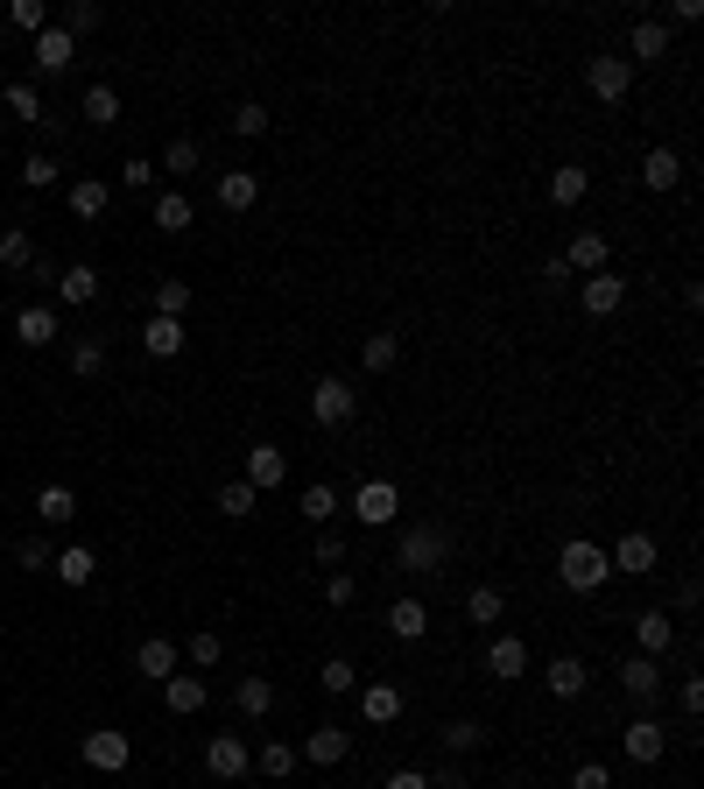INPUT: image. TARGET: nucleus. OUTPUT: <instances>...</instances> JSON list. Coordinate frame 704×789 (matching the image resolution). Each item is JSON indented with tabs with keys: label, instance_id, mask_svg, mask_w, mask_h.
Listing matches in <instances>:
<instances>
[{
	"label": "nucleus",
	"instance_id": "f257e3e1",
	"mask_svg": "<svg viewBox=\"0 0 704 789\" xmlns=\"http://www.w3.org/2000/svg\"><path fill=\"white\" fill-rule=\"evenodd\" d=\"M444 557H452V529H437V522H409L395 535V564L409 578H430V571H444Z\"/></svg>",
	"mask_w": 704,
	"mask_h": 789
},
{
	"label": "nucleus",
	"instance_id": "f03ea898",
	"mask_svg": "<svg viewBox=\"0 0 704 789\" xmlns=\"http://www.w3.org/2000/svg\"><path fill=\"white\" fill-rule=\"evenodd\" d=\"M606 571H613V564H606V550L585 543V535H571V543L557 550V578H564L571 592H598V585H606Z\"/></svg>",
	"mask_w": 704,
	"mask_h": 789
},
{
	"label": "nucleus",
	"instance_id": "7ed1b4c3",
	"mask_svg": "<svg viewBox=\"0 0 704 789\" xmlns=\"http://www.w3.org/2000/svg\"><path fill=\"white\" fill-rule=\"evenodd\" d=\"M353 522H367V529H387L402 515V494H395V480H367V486H353Z\"/></svg>",
	"mask_w": 704,
	"mask_h": 789
},
{
	"label": "nucleus",
	"instance_id": "20e7f679",
	"mask_svg": "<svg viewBox=\"0 0 704 789\" xmlns=\"http://www.w3.org/2000/svg\"><path fill=\"white\" fill-rule=\"evenodd\" d=\"M353 409H359V395H353V381H338V374H324L318 389H310V416H318L324 430H338V423H353Z\"/></svg>",
	"mask_w": 704,
	"mask_h": 789
},
{
	"label": "nucleus",
	"instance_id": "39448f33",
	"mask_svg": "<svg viewBox=\"0 0 704 789\" xmlns=\"http://www.w3.org/2000/svg\"><path fill=\"white\" fill-rule=\"evenodd\" d=\"M585 85H592V99L620 107V99L634 93V64H627V57H592V64H585Z\"/></svg>",
	"mask_w": 704,
	"mask_h": 789
},
{
	"label": "nucleus",
	"instance_id": "423d86ee",
	"mask_svg": "<svg viewBox=\"0 0 704 789\" xmlns=\"http://www.w3.org/2000/svg\"><path fill=\"white\" fill-rule=\"evenodd\" d=\"M606 564H613V571H627V578H649L655 564H663V550H655V535H649V529H627L620 543H613V557H606Z\"/></svg>",
	"mask_w": 704,
	"mask_h": 789
},
{
	"label": "nucleus",
	"instance_id": "0eeeda50",
	"mask_svg": "<svg viewBox=\"0 0 704 789\" xmlns=\"http://www.w3.org/2000/svg\"><path fill=\"white\" fill-rule=\"evenodd\" d=\"M78 754H85V768H99V776H120V768L134 762L127 733H107V726H99V733H85V740H78Z\"/></svg>",
	"mask_w": 704,
	"mask_h": 789
},
{
	"label": "nucleus",
	"instance_id": "6e6552de",
	"mask_svg": "<svg viewBox=\"0 0 704 789\" xmlns=\"http://www.w3.org/2000/svg\"><path fill=\"white\" fill-rule=\"evenodd\" d=\"M205 768H212L219 782H239V776H247V768H254L247 740H239V733H212V740H205Z\"/></svg>",
	"mask_w": 704,
	"mask_h": 789
},
{
	"label": "nucleus",
	"instance_id": "1a4fd4ad",
	"mask_svg": "<svg viewBox=\"0 0 704 789\" xmlns=\"http://www.w3.org/2000/svg\"><path fill=\"white\" fill-rule=\"evenodd\" d=\"M239 480H247L254 494H275V486L289 480V452H282V444H254V452H247V472H239Z\"/></svg>",
	"mask_w": 704,
	"mask_h": 789
},
{
	"label": "nucleus",
	"instance_id": "9d476101",
	"mask_svg": "<svg viewBox=\"0 0 704 789\" xmlns=\"http://www.w3.org/2000/svg\"><path fill=\"white\" fill-rule=\"evenodd\" d=\"M346 754H353V733H346V726H332V719H324L318 733H304V748H296V762H318V768H338V762H346Z\"/></svg>",
	"mask_w": 704,
	"mask_h": 789
},
{
	"label": "nucleus",
	"instance_id": "9b49d317",
	"mask_svg": "<svg viewBox=\"0 0 704 789\" xmlns=\"http://www.w3.org/2000/svg\"><path fill=\"white\" fill-rule=\"evenodd\" d=\"M669 57V28H663V14H641L634 28H627V64H663Z\"/></svg>",
	"mask_w": 704,
	"mask_h": 789
},
{
	"label": "nucleus",
	"instance_id": "f8f14e48",
	"mask_svg": "<svg viewBox=\"0 0 704 789\" xmlns=\"http://www.w3.org/2000/svg\"><path fill=\"white\" fill-rule=\"evenodd\" d=\"M486 677H493V683L529 677V642H521V634H493V649H486Z\"/></svg>",
	"mask_w": 704,
	"mask_h": 789
},
{
	"label": "nucleus",
	"instance_id": "ddd939ff",
	"mask_svg": "<svg viewBox=\"0 0 704 789\" xmlns=\"http://www.w3.org/2000/svg\"><path fill=\"white\" fill-rule=\"evenodd\" d=\"M578 304H585V318H613V310L627 304V282L613 275V268H598V275H585V289H578Z\"/></svg>",
	"mask_w": 704,
	"mask_h": 789
},
{
	"label": "nucleus",
	"instance_id": "4468645a",
	"mask_svg": "<svg viewBox=\"0 0 704 789\" xmlns=\"http://www.w3.org/2000/svg\"><path fill=\"white\" fill-rule=\"evenodd\" d=\"M669 642H677V620H669L663 606H649V614L634 620V656H655V663H663Z\"/></svg>",
	"mask_w": 704,
	"mask_h": 789
},
{
	"label": "nucleus",
	"instance_id": "2eb2a0df",
	"mask_svg": "<svg viewBox=\"0 0 704 789\" xmlns=\"http://www.w3.org/2000/svg\"><path fill=\"white\" fill-rule=\"evenodd\" d=\"M620 683H627L634 705H655V698H663V663H655V656H627L620 663Z\"/></svg>",
	"mask_w": 704,
	"mask_h": 789
},
{
	"label": "nucleus",
	"instance_id": "dca6fc26",
	"mask_svg": "<svg viewBox=\"0 0 704 789\" xmlns=\"http://www.w3.org/2000/svg\"><path fill=\"white\" fill-rule=\"evenodd\" d=\"M585 190H592V170H585V162L549 170V205H557V212H578V205H585Z\"/></svg>",
	"mask_w": 704,
	"mask_h": 789
},
{
	"label": "nucleus",
	"instance_id": "f3484780",
	"mask_svg": "<svg viewBox=\"0 0 704 789\" xmlns=\"http://www.w3.org/2000/svg\"><path fill=\"white\" fill-rule=\"evenodd\" d=\"M663 754H669V733H663V719H634V726H627V762L655 768Z\"/></svg>",
	"mask_w": 704,
	"mask_h": 789
},
{
	"label": "nucleus",
	"instance_id": "a211bd4d",
	"mask_svg": "<svg viewBox=\"0 0 704 789\" xmlns=\"http://www.w3.org/2000/svg\"><path fill=\"white\" fill-rule=\"evenodd\" d=\"M71 64H78V42H71L64 36V28H42V36H36V71H42V78H57V71H71Z\"/></svg>",
	"mask_w": 704,
	"mask_h": 789
},
{
	"label": "nucleus",
	"instance_id": "6ab92c4d",
	"mask_svg": "<svg viewBox=\"0 0 704 789\" xmlns=\"http://www.w3.org/2000/svg\"><path fill=\"white\" fill-rule=\"evenodd\" d=\"M387 634H395V642H423V634H430V606L402 592V600L387 606Z\"/></svg>",
	"mask_w": 704,
	"mask_h": 789
},
{
	"label": "nucleus",
	"instance_id": "aec40b11",
	"mask_svg": "<svg viewBox=\"0 0 704 789\" xmlns=\"http://www.w3.org/2000/svg\"><path fill=\"white\" fill-rule=\"evenodd\" d=\"M359 719L367 726H395L402 719V691L395 683H359Z\"/></svg>",
	"mask_w": 704,
	"mask_h": 789
},
{
	"label": "nucleus",
	"instance_id": "412c9836",
	"mask_svg": "<svg viewBox=\"0 0 704 789\" xmlns=\"http://www.w3.org/2000/svg\"><path fill=\"white\" fill-rule=\"evenodd\" d=\"M641 184L649 190H677L683 184V156L677 148H649V156H641Z\"/></svg>",
	"mask_w": 704,
	"mask_h": 789
},
{
	"label": "nucleus",
	"instance_id": "4be33fe9",
	"mask_svg": "<svg viewBox=\"0 0 704 789\" xmlns=\"http://www.w3.org/2000/svg\"><path fill=\"white\" fill-rule=\"evenodd\" d=\"M296 515H304V522H318V529H332V515H346V501H338V486H332V480H318V486H304Z\"/></svg>",
	"mask_w": 704,
	"mask_h": 789
},
{
	"label": "nucleus",
	"instance_id": "5701e85b",
	"mask_svg": "<svg viewBox=\"0 0 704 789\" xmlns=\"http://www.w3.org/2000/svg\"><path fill=\"white\" fill-rule=\"evenodd\" d=\"M141 346H148V360H176L184 353V318H148Z\"/></svg>",
	"mask_w": 704,
	"mask_h": 789
},
{
	"label": "nucleus",
	"instance_id": "b1692460",
	"mask_svg": "<svg viewBox=\"0 0 704 789\" xmlns=\"http://www.w3.org/2000/svg\"><path fill=\"white\" fill-rule=\"evenodd\" d=\"M14 338H22V346H57V310L50 304H28L22 318H14Z\"/></svg>",
	"mask_w": 704,
	"mask_h": 789
},
{
	"label": "nucleus",
	"instance_id": "393cba45",
	"mask_svg": "<svg viewBox=\"0 0 704 789\" xmlns=\"http://www.w3.org/2000/svg\"><path fill=\"white\" fill-rule=\"evenodd\" d=\"M8 113H14V121H28V127H42V134L57 127V121H50V107H42V93H36V85H22V78L8 85Z\"/></svg>",
	"mask_w": 704,
	"mask_h": 789
},
{
	"label": "nucleus",
	"instance_id": "a878e982",
	"mask_svg": "<svg viewBox=\"0 0 704 789\" xmlns=\"http://www.w3.org/2000/svg\"><path fill=\"white\" fill-rule=\"evenodd\" d=\"M254 198H261V176L254 170H226L219 176V205H226V212H254Z\"/></svg>",
	"mask_w": 704,
	"mask_h": 789
},
{
	"label": "nucleus",
	"instance_id": "bb28decb",
	"mask_svg": "<svg viewBox=\"0 0 704 789\" xmlns=\"http://www.w3.org/2000/svg\"><path fill=\"white\" fill-rule=\"evenodd\" d=\"M57 296H64V304H92L99 296V268H85V261L57 268Z\"/></svg>",
	"mask_w": 704,
	"mask_h": 789
},
{
	"label": "nucleus",
	"instance_id": "cd10ccee",
	"mask_svg": "<svg viewBox=\"0 0 704 789\" xmlns=\"http://www.w3.org/2000/svg\"><path fill=\"white\" fill-rule=\"evenodd\" d=\"M50 571L64 578V585H92V578H99V557H92L85 543H71V550H57V564H50Z\"/></svg>",
	"mask_w": 704,
	"mask_h": 789
},
{
	"label": "nucleus",
	"instance_id": "c85d7f7f",
	"mask_svg": "<svg viewBox=\"0 0 704 789\" xmlns=\"http://www.w3.org/2000/svg\"><path fill=\"white\" fill-rule=\"evenodd\" d=\"M233 705L247 712V719H268V712H275V683H268V677H239L233 683Z\"/></svg>",
	"mask_w": 704,
	"mask_h": 789
},
{
	"label": "nucleus",
	"instance_id": "c756f323",
	"mask_svg": "<svg viewBox=\"0 0 704 789\" xmlns=\"http://www.w3.org/2000/svg\"><path fill=\"white\" fill-rule=\"evenodd\" d=\"M113 205V184H99V176H78L71 184V219H99Z\"/></svg>",
	"mask_w": 704,
	"mask_h": 789
},
{
	"label": "nucleus",
	"instance_id": "7c9ffc66",
	"mask_svg": "<svg viewBox=\"0 0 704 789\" xmlns=\"http://www.w3.org/2000/svg\"><path fill=\"white\" fill-rule=\"evenodd\" d=\"M212 508L226 515V522H247V515L261 508V494H254L247 480H226V486H219V494H212Z\"/></svg>",
	"mask_w": 704,
	"mask_h": 789
},
{
	"label": "nucleus",
	"instance_id": "2f4dec72",
	"mask_svg": "<svg viewBox=\"0 0 704 789\" xmlns=\"http://www.w3.org/2000/svg\"><path fill=\"white\" fill-rule=\"evenodd\" d=\"M134 669H141V677H176V642H162V634H148V642L134 649Z\"/></svg>",
	"mask_w": 704,
	"mask_h": 789
},
{
	"label": "nucleus",
	"instance_id": "473e14b6",
	"mask_svg": "<svg viewBox=\"0 0 704 789\" xmlns=\"http://www.w3.org/2000/svg\"><path fill=\"white\" fill-rule=\"evenodd\" d=\"M564 268H571V275H598V268H606V233H578Z\"/></svg>",
	"mask_w": 704,
	"mask_h": 789
},
{
	"label": "nucleus",
	"instance_id": "72a5a7b5",
	"mask_svg": "<svg viewBox=\"0 0 704 789\" xmlns=\"http://www.w3.org/2000/svg\"><path fill=\"white\" fill-rule=\"evenodd\" d=\"M36 515H42V529H64L71 515H78V494H71V486H42V494H36Z\"/></svg>",
	"mask_w": 704,
	"mask_h": 789
},
{
	"label": "nucleus",
	"instance_id": "f704fd0d",
	"mask_svg": "<svg viewBox=\"0 0 704 789\" xmlns=\"http://www.w3.org/2000/svg\"><path fill=\"white\" fill-rule=\"evenodd\" d=\"M198 162H205V148L190 141V134H176V141L162 148V176H198Z\"/></svg>",
	"mask_w": 704,
	"mask_h": 789
},
{
	"label": "nucleus",
	"instance_id": "c9c22d12",
	"mask_svg": "<svg viewBox=\"0 0 704 789\" xmlns=\"http://www.w3.org/2000/svg\"><path fill=\"white\" fill-rule=\"evenodd\" d=\"M395 360H402V338L395 332H373L367 346H359V367H367V374H387Z\"/></svg>",
	"mask_w": 704,
	"mask_h": 789
},
{
	"label": "nucleus",
	"instance_id": "e433bc0d",
	"mask_svg": "<svg viewBox=\"0 0 704 789\" xmlns=\"http://www.w3.org/2000/svg\"><path fill=\"white\" fill-rule=\"evenodd\" d=\"M162 698H170L176 719H190V712H205V677H170V691H162Z\"/></svg>",
	"mask_w": 704,
	"mask_h": 789
},
{
	"label": "nucleus",
	"instance_id": "4c0bfd02",
	"mask_svg": "<svg viewBox=\"0 0 704 789\" xmlns=\"http://www.w3.org/2000/svg\"><path fill=\"white\" fill-rule=\"evenodd\" d=\"M254 768H261V776H268V782H282V776H296V748H289V740H268V748H261V754H254Z\"/></svg>",
	"mask_w": 704,
	"mask_h": 789
},
{
	"label": "nucleus",
	"instance_id": "58836bf2",
	"mask_svg": "<svg viewBox=\"0 0 704 789\" xmlns=\"http://www.w3.org/2000/svg\"><path fill=\"white\" fill-rule=\"evenodd\" d=\"M85 121H92V127H113L120 121V93H113V85H85Z\"/></svg>",
	"mask_w": 704,
	"mask_h": 789
},
{
	"label": "nucleus",
	"instance_id": "ea45409f",
	"mask_svg": "<svg viewBox=\"0 0 704 789\" xmlns=\"http://www.w3.org/2000/svg\"><path fill=\"white\" fill-rule=\"evenodd\" d=\"M549 691L578 698V691H585V663H578V656H549Z\"/></svg>",
	"mask_w": 704,
	"mask_h": 789
},
{
	"label": "nucleus",
	"instance_id": "a19ab883",
	"mask_svg": "<svg viewBox=\"0 0 704 789\" xmlns=\"http://www.w3.org/2000/svg\"><path fill=\"white\" fill-rule=\"evenodd\" d=\"M501 614H507V600H501L493 585H472V592H466V620H479V628H493Z\"/></svg>",
	"mask_w": 704,
	"mask_h": 789
},
{
	"label": "nucleus",
	"instance_id": "79ce46f5",
	"mask_svg": "<svg viewBox=\"0 0 704 789\" xmlns=\"http://www.w3.org/2000/svg\"><path fill=\"white\" fill-rule=\"evenodd\" d=\"M156 226L162 233H184L190 226V198H184V190H162V198H156Z\"/></svg>",
	"mask_w": 704,
	"mask_h": 789
},
{
	"label": "nucleus",
	"instance_id": "37998d69",
	"mask_svg": "<svg viewBox=\"0 0 704 789\" xmlns=\"http://www.w3.org/2000/svg\"><path fill=\"white\" fill-rule=\"evenodd\" d=\"M184 310H190V282L162 275V282H156V318H184Z\"/></svg>",
	"mask_w": 704,
	"mask_h": 789
},
{
	"label": "nucleus",
	"instance_id": "c03bdc74",
	"mask_svg": "<svg viewBox=\"0 0 704 789\" xmlns=\"http://www.w3.org/2000/svg\"><path fill=\"white\" fill-rule=\"evenodd\" d=\"M437 740H444L452 754H472L479 740H486V726H479V719H452V726H437Z\"/></svg>",
	"mask_w": 704,
	"mask_h": 789
},
{
	"label": "nucleus",
	"instance_id": "a18cd8bd",
	"mask_svg": "<svg viewBox=\"0 0 704 789\" xmlns=\"http://www.w3.org/2000/svg\"><path fill=\"white\" fill-rule=\"evenodd\" d=\"M57 28H64L71 42H78V36H92V28H99V0H71V8H64V22H57Z\"/></svg>",
	"mask_w": 704,
	"mask_h": 789
},
{
	"label": "nucleus",
	"instance_id": "49530a36",
	"mask_svg": "<svg viewBox=\"0 0 704 789\" xmlns=\"http://www.w3.org/2000/svg\"><path fill=\"white\" fill-rule=\"evenodd\" d=\"M71 374H107V338H78L71 346Z\"/></svg>",
	"mask_w": 704,
	"mask_h": 789
},
{
	"label": "nucleus",
	"instance_id": "de8ad7c7",
	"mask_svg": "<svg viewBox=\"0 0 704 789\" xmlns=\"http://www.w3.org/2000/svg\"><path fill=\"white\" fill-rule=\"evenodd\" d=\"M233 134H239V141H261V134H268V107H261V99L233 107Z\"/></svg>",
	"mask_w": 704,
	"mask_h": 789
},
{
	"label": "nucleus",
	"instance_id": "09e8293b",
	"mask_svg": "<svg viewBox=\"0 0 704 789\" xmlns=\"http://www.w3.org/2000/svg\"><path fill=\"white\" fill-rule=\"evenodd\" d=\"M28 255H36V241H28L22 226H8V233H0V268H28Z\"/></svg>",
	"mask_w": 704,
	"mask_h": 789
},
{
	"label": "nucleus",
	"instance_id": "8fccbe9b",
	"mask_svg": "<svg viewBox=\"0 0 704 789\" xmlns=\"http://www.w3.org/2000/svg\"><path fill=\"white\" fill-rule=\"evenodd\" d=\"M57 176H64V170H57V156H42V148H36V156L22 162V184H28V190H50Z\"/></svg>",
	"mask_w": 704,
	"mask_h": 789
},
{
	"label": "nucleus",
	"instance_id": "3c124183",
	"mask_svg": "<svg viewBox=\"0 0 704 789\" xmlns=\"http://www.w3.org/2000/svg\"><path fill=\"white\" fill-rule=\"evenodd\" d=\"M324 691H332V698H346V691H359V669H353L346 656H324Z\"/></svg>",
	"mask_w": 704,
	"mask_h": 789
},
{
	"label": "nucleus",
	"instance_id": "603ef678",
	"mask_svg": "<svg viewBox=\"0 0 704 789\" xmlns=\"http://www.w3.org/2000/svg\"><path fill=\"white\" fill-rule=\"evenodd\" d=\"M8 22H14V28H28V36H42V28H50V8H42V0H14Z\"/></svg>",
	"mask_w": 704,
	"mask_h": 789
},
{
	"label": "nucleus",
	"instance_id": "864d4df0",
	"mask_svg": "<svg viewBox=\"0 0 704 789\" xmlns=\"http://www.w3.org/2000/svg\"><path fill=\"white\" fill-rule=\"evenodd\" d=\"M310 557H318L324 571H338V564H346V535H338V529H318V550H310Z\"/></svg>",
	"mask_w": 704,
	"mask_h": 789
},
{
	"label": "nucleus",
	"instance_id": "5fc2aeb1",
	"mask_svg": "<svg viewBox=\"0 0 704 789\" xmlns=\"http://www.w3.org/2000/svg\"><path fill=\"white\" fill-rule=\"evenodd\" d=\"M359 600V578L353 571H332V578H324V606H353Z\"/></svg>",
	"mask_w": 704,
	"mask_h": 789
},
{
	"label": "nucleus",
	"instance_id": "6e6d98bb",
	"mask_svg": "<svg viewBox=\"0 0 704 789\" xmlns=\"http://www.w3.org/2000/svg\"><path fill=\"white\" fill-rule=\"evenodd\" d=\"M120 184H127V190H148V184H156V162H148V156H127V162H120Z\"/></svg>",
	"mask_w": 704,
	"mask_h": 789
},
{
	"label": "nucleus",
	"instance_id": "4d7b16f0",
	"mask_svg": "<svg viewBox=\"0 0 704 789\" xmlns=\"http://www.w3.org/2000/svg\"><path fill=\"white\" fill-rule=\"evenodd\" d=\"M219 656H226V642H219L212 628H205V634H190V663H198V669H212Z\"/></svg>",
	"mask_w": 704,
	"mask_h": 789
},
{
	"label": "nucleus",
	"instance_id": "13d9d810",
	"mask_svg": "<svg viewBox=\"0 0 704 789\" xmlns=\"http://www.w3.org/2000/svg\"><path fill=\"white\" fill-rule=\"evenodd\" d=\"M50 564H57V550L42 543V535H28L22 543V571H50Z\"/></svg>",
	"mask_w": 704,
	"mask_h": 789
},
{
	"label": "nucleus",
	"instance_id": "bf43d9fd",
	"mask_svg": "<svg viewBox=\"0 0 704 789\" xmlns=\"http://www.w3.org/2000/svg\"><path fill=\"white\" fill-rule=\"evenodd\" d=\"M571 789H613V776H606V768H598V762H585V768H578V776H571Z\"/></svg>",
	"mask_w": 704,
	"mask_h": 789
},
{
	"label": "nucleus",
	"instance_id": "052dcab7",
	"mask_svg": "<svg viewBox=\"0 0 704 789\" xmlns=\"http://www.w3.org/2000/svg\"><path fill=\"white\" fill-rule=\"evenodd\" d=\"M381 789H430V776H423V768H395Z\"/></svg>",
	"mask_w": 704,
	"mask_h": 789
},
{
	"label": "nucleus",
	"instance_id": "680f3d73",
	"mask_svg": "<svg viewBox=\"0 0 704 789\" xmlns=\"http://www.w3.org/2000/svg\"><path fill=\"white\" fill-rule=\"evenodd\" d=\"M683 712H691V719L704 712V683H697V677H683Z\"/></svg>",
	"mask_w": 704,
	"mask_h": 789
},
{
	"label": "nucleus",
	"instance_id": "e2e57ef3",
	"mask_svg": "<svg viewBox=\"0 0 704 789\" xmlns=\"http://www.w3.org/2000/svg\"><path fill=\"white\" fill-rule=\"evenodd\" d=\"M501 789H529V782H501Z\"/></svg>",
	"mask_w": 704,
	"mask_h": 789
}]
</instances>
